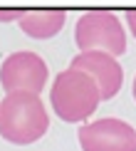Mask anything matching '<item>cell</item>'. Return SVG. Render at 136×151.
Segmentation results:
<instances>
[{"label": "cell", "instance_id": "6da1fadb", "mask_svg": "<svg viewBox=\"0 0 136 151\" xmlns=\"http://www.w3.org/2000/svg\"><path fill=\"white\" fill-rule=\"evenodd\" d=\"M49 116L40 94L10 92L0 102V136L10 144L27 146L47 134Z\"/></svg>", "mask_w": 136, "mask_h": 151}, {"label": "cell", "instance_id": "7a4b0ae2", "mask_svg": "<svg viewBox=\"0 0 136 151\" xmlns=\"http://www.w3.org/2000/svg\"><path fill=\"white\" fill-rule=\"evenodd\" d=\"M99 102H102V94H99L94 79L72 67L62 70L49 89V104H52L54 114L67 124L87 122L97 111Z\"/></svg>", "mask_w": 136, "mask_h": 151}, {"label": "cell", "instance_id": "3957f363", "mask_svg": "<svg viewBox=\"0 0 136 151\" xmlns=\"http://www.w3.org/2000/svg\"><path fill=\"white\" fill-rule=\"evenodd\" d=\"M74 42L79 52H109L111 57H119L126 52V30L119 17L109 10H87L77 20L74 27Z\"/></svg>", "mask_w": 136, "mask_h": 151}, {"label": "cell", "instance_id": "277c9868", "mask_svg": "<svg viewBox=\"0 0 136 151\" xmlns=\"http://www.w3.org/2000/svg\"><path fill=\"white\" fill-rule=\"evenodd\" d=\"M47 65L40 55L35 52H12L10 57H5V62L0 65V84H3L5 94L10 92H30V94H40L47 84Z\"/></svg>", "mask_w": 136, "mask_h": 151}, {"label": "cell", "instance_id": "5b68a950", "mask_svg": "<svg viewBox=\"0 0 136 151\" xmlns=\"http://www.w3.org/2000/svg\"><path fill=\"white\" fill-rule=\"evenodd\" d=\"M77 136L82 151H136V129L116 116L82 124Z\"/></svg>", "mask_w": 136, "mask_h": 151}, {"label": "cell", "instance_id": "8992f818", "mask_svg": "<svg viewBox=\"0 0 136 151\" xmlns=\"http://www.w3.org/2000/svg\"><path fill=\"white\" fill-rule=\"evenodd\" d=\"M69 67L89 74L94 79V84L99 87V94H102V102L111 99L124 84V70H121L119 62H116V57H111L109 52H99V50L79 52L72 60Z\"/></svg>", "mask_w": 136, "mask_h": 151}, {"label": "cell", "instance_id": "52a82bcc", "mask_svg": "<svg viewBox=\"0 0 136 151\" xmlns=\"http://www.w3.org/2000/svg\"><path fill=\"white\" fill-rule=\"evenodd\" d=\"M64 22H67V12L59 8L27 10L20 17V30L32 40H49L64 27Z\"/></svg>", "mask_w": 136, "mask_h": 151}, {"label": "cell", "instance_id": "ba28073f", "mask_svg": "<svg viewBox=\"0 0 136 151\" xmlns=\"http://www.w3.org/2000/svg\"><path fill=\"white\" fill-rule=\"evenodd\" d=\"M27 10H20V8H10V10H0V22H20V17L25 15Z\"/></svg>", "mask_w": 136, "mask_h": 151}, {"label": "cell", "instance_id": "9c48e42d", "mask_svg": "<svg viewBox=\"0 0 136 151\" xmlns=\"http://www.w3.org/2000/svg\"><path fill=\"white\" fill-rule=\"evenodd\" d=\"M126 25H129V30H131V35L136 37V8L126 10Z\"/></svg>", "mask_w": 136, "mask_h": 151}, {"label": "cell", "instance_id": "30bf717a", "mask_svg": "<svg viewBox=\"0 0 136 151\" xmlns=\"http://www.w3.org/2000/svg\"><path fill=\"white\" fill-rule=\"evenodd\" d=\"M134 99H136V77H134Z\"/></svg>", "mask_w": 136, "mask_h": 151}]
</instances>
